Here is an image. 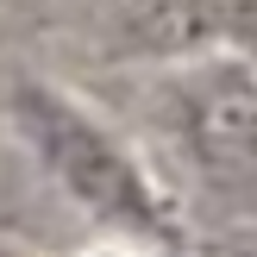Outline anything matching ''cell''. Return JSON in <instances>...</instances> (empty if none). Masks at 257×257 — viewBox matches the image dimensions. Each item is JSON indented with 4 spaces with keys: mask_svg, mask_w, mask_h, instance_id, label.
Masks as SVG:
<instances>
[{
    "mask_svg": "<svg viewBox=\"0 0 257 257\" xmlns=\"http://www.w3.org/2000/svg\"><path fill=\"white\" fill-rule=\"evenodd\" d=\"M19 125L50 163V176L75 195V207L119 232H163V201L145 182L138 157L75 100H63L57 88H19Z\"/></svg>",
    "mask_w": 257,
    "mask_h": 257,
    "instance_id": "cell-1",
    "label": "cell"
}]
</instances>
